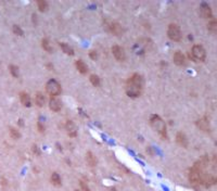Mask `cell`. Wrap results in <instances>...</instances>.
Masks as SVG:
<instances>
[{
  "mask_svg": "<svg viewBox=\"0 0 217 191\" xmlns=\"http://www.w3.org/2000/svg\"><path fill=\"white\" fill-rule=\"evenodd\" d=\"M143 87V78L139 74H134L126 85V93L131 98H137L141 95Z\"/></svg>",
  "mask_w": 217,
  "mask_h": 191,
  "instance_id": "obj_1",
  "label": "cell"
},
{
  "mask_svg": "<svg viewBox=\"0 0 217 191\" xmlns=\"http://www.w3.org/2000/svg\"><path fill=\"white\" fill-rule=\"evenodd\" d=\"M150 123H151V126L153 127L154 130H156L163 138H167L166 125H165L164 121L162 120L159 115H152V116H151Z\"/></svg>",
  "mask_w": 217,
  "mask_h": 191,
  "instance_id": "obj_2",
  "label": "cell"
},
{
  "mask_svg": "<svg viewBox=\"0 0 217 191\" xmlns=\"http://www.w3.org/2000/svg\"><path fill=\"white\" fill-rule=\"evenodd\" d=\"M191 57L195 62H203L206 58L205 49L201 45H194L191 49Z\"/></svg>",
  "mask_w": 217,
  "mask_h": 191,
  "instance_id": "obj_3",
  "label": "cell"
},
{
  "mask_svg": "<svg viewBox=\"0 0 217 191\" xmlns=\"http://www.w3.org/2000/svg\"><path fill=\"white\" fill-rule=\"evenodd\" d=\"M46 90L50 96L56 97V96L60 95L61 85L59 84L56 79H50V80H48V83L46 84Z\"/></svg>",
  "mask_w": 217,
  "mask_h": 191,
  "instance_id": "obj_4",
  "label": "cell"
},
{
  "mask_svg": "<svg viewBox=\"0 0 217 191\" xmlns=\"http://www.w3.org/2000/svg\"><path fill=\"white\" fill-rule=\"evenodd\" d=\"M167 36L169 37V39L174 40V41H179L181 39L180 28L176 24H171L167 28Z\"/></svg>",
  "mask_w": 217,
  "mask_h": 191,
  "instance_id": "obj_5",
  "label": "cell"
},
{
  "mask_svg": "<svg viewBox=\"0 0 217 191\" xmlns=\"http://www.w3.org/2000/svg\"><path fill=\"white\" fill-rule=\"evenodd\" d=\"M189 180H190V182H192L194 185H202L203 182H202L201 172L198 168H195V167H192L189 171Z\"/></svg>",
  "mask_w": 217,
  "mask_h": 191,
  "instance_id": "obj_6",
  "label": "cell"
},
{
  "mask_svg": "<svg viewBox=\"0 0 217 191\" xmlns=\"http://www.w3.org/2000/svg\"><path fill=\"white\" fill-rule=\"evenodd\" d=\"M112 53L115 57L116 60L118 61H125L126 59V53H125L124 48H122L121 46H113L112 47Z\"/></svg>",
  "mask_w": 217,
  "mask_h": 191,
  "instance_id": "obj_7",
  "label": "cell"
},
{
  "mask_svg": "<svg viewBox=\"0 0 217 191\" xmlns=\"http://www.w3.org/2000/svg\"><path fill=\"white\" fill-rule=\"evenodd\" d=\"M200 15L204 19H212L213 18V12L211 7L207 3H202L200 6Z\"/></svg>",
  "mask_w": 217,
  "mask_h": 191,
  "instance_id": "obj_8",
  "label": "cell"
},
{
  "mask_svg": "<svg viewBox=\"0 0 217 191\" xmlns=\"http://www.w3.org/2000/svg\"><path fill=\"white\" fill-rule=\"evenodd\" d=\"M197 126L199 127V128L201 129V130L205 131V133H210V131H211V124H210V121H208L206 117H202V118H200V120L197 122Z\"/></svg>",
  "mask_w": 217,
  "mask_h": 191,
  "instance_id": "obj_9",
  "label": "cell"
},
{
  "mask_svg": "<svg viewBox=\"0 0 217 191\" xmlns=\"http://www.w3.org/2000/svg\"><path fill=\"white\" fill-rule=\"evenodd\" d=\"M49 108H50L52 111L58 112V111H60L61 108H62V103H61V101L59 100L58 98L52 97V98L50 99V101H49Z\"/></svg>",
  "mask_w": 217,
  "mask_h": 191,
  "instance_id": "obj_10",
  "label": "cell"
},
{
  "mask_svg": "<svg viewBox=\"0 0 217 191\" xmlns=\"http://www.w3.org/2000/svg\"><path fill=\"white\" fill-rule=\"evenodd\" d=\"M110 31L113 35L115 36H121L123 33H124V29H123V26L121 24L116 22H113L110 24Z\"/></svg>",
  "mask_w": 217,
  "mask_h": 191,
  "instance_id": "obj_11",
  "label": "cell"
},
{
  "mask_svg": "<svg viewBox=\"0 0 217 191\" xmlns=\"http://www.w3.org/2000/svg\"><path fill=\"white\" fill-rule=\"evenodd\" d=\"M65 128L67 130V134H69L71 137H75L77 135V128H76L75 124H74L72 121H67L66 125H65Z\"/></svg>",
  "mask_w": 217,
  "mask_h": 191,
  "instance_id": "obj_12",
  "label": "cell"
},
{
  "mask_svg": "<svg viewBox=\"0 0 217 191\" xmlns=\"http://www.w3.org/2000/svg\"><path fill=\"white\" fill-rule=\"evenodd\" d=\"M176 140H177V142L181 147L184 148L188 147V139H187L186 135L184 133H178L177 136H176Z\"/></svg>",
  "mask_w": 217,
  "mask_h": 191,
  "instance_id": "obj_13",
  "label": "cell"
},
{
  "mask_svg": "<svg viewBox=\"0 0 217 191\" xmlns=\"http://www.w3.org/2000/svg\"><path fill=\"white\" fill-rule=\"evenodd\" d=\"M174 62L177 65H185V63H186L185 56L180 51H176L174 54Z\"/></svg>",
  "mask_w": 217,
  "mask_h": 191,
  "instance_id": "obj_14",
  "label": "cell"
},
{
  "mask_svg": "<svg viewBox=\"0 0 217 191\" xmlns=\"http://www.w3.org/2000/svg\"><path fill=\"white\" fill-rule=\"evenodd\" d=\"M20 98H21V102H22L23 105H25V107H31L32 105L31 98H29V96L27 95L26 92H21Z\"/></svg>",
  "mask_w": 217,
  "mask_h": 191,
  "instance_id": "obj_15",
  "label": "cell"
},
{
  "mask_svg": "<svg viewBox=\"0 0 217 191\" xmlns=\"http://www.w3.org/2000/svg\"><path fill=\"white\" fill-rule=\"evenodd\" d=\"M76 69L78 70V72L82 74H86L88 72V66L85 64V62H83L82 60H78L76 61Z\"/></svg>",
  "mask_w": 217,
  "mask_h": 191,
  "instance_id": "obj_16",
  "label": "cell"
},
{
  "mask_svg": "<svg viewBox=\"0 0 217 191\" xmlns=\"http://www.w3.org/2000/svg\"><path fill=\"white\" fill-rule=\"evenodd\" d=\"M60 47H61V49H62V51L64 52L65 54H69V56H73V54H74L73 48L70 47V45L65 44V42H61Z\"/></svg>",
  "mask_w": 217,
  "mask_h": 191,
  "instance_id": "obj_17",
  "label": "cell"
},
{
  "mask_svg": "<svg viewBox=\"0 0 217 191\" xmlns=\"http://www.w3.org/2000/svg\"><path fill=\"white\" fill-rule=\"evenodd\" d=\"M86 161L87 163H88V165H90V166H96V164H97V159H96V156L92 154V152H87L86 154Z\"/></svg>",
  "mask_w": 217,
  "mask_h": 191,
  "instance_id": "obj_18",
  "label": "cell"
},
{
  "mask_svg": "<svg viewBox=\"0 0 217 191\" xmlns=\"http://www.w3.org/2000/svg\"><path fill=\"white\" fill-rule=\"evenodd\" d=\"M50 180H51V184L54 185V186H61V178L59 176L58 173H53L50 177Z\"/></svg>",
  "mask_w": 217,
  "mask_h": 191,
  "instance_id": "obj_19",
  "label": "cell"
},
{
  "mask_svg": "<svg viewBox=\"0 0 217 191\" xmlns=\"http://www.w3.org/2000/svg\"><path fill=\"white\" fill-rule=\"evenodd\" d=\"M35 102H36V104H37L38 107H42V105L45 104V97H44V95H42V93H40V92L36 93V96H35Z\"/></svg>",
  "mask_w": 217,
  "mask_h": 191,
  "instance_id": "obj_20",
  "label": "cell"
},
{
  "mask_svg": "<svg viewBox=\"0 0 217 191\" xmlns=\"http://www.w3.org/2000/svg\"><path fill=\"white\" fill-rule=\"evenodd\" d=\"M41 46L47 52H52V50H53L52 46L50 45V42H49V40L47 39V38H44V39L41 40Z\"/></svg>",
  "mask_w": 217,
  "mask_h": 191,
  "instance_id": "obj_21",
  "label": "cell"
},
{
  "mask_svg": "<svg viewBox=\"0 0 217 191\" xmlns=\"http://www.w3.org/2000/svg\"><path fill=\"white\" fill-rule=\"evenodd\" d=\"M9 130H10V136H11L13 139H20L21 138V134L18 129L13 128V127H10Z\"/></svg>",
  "mask_w": 217,
  "mask_h": 191,
  "instance_id": "obj_22",
  "label": "cell"
},
{
  "mask_svg": "<svg viewBox=\"0 0 217 191\" xmlns=\"http://www.w3.org/2000/svg\"><path fill=\"white\" fill-rule=\"evenodd\" d=\"M207 28L210 32H212V33H216L217 31V22L215 20H212L210 23L207 24Z\"/></svg>",
  "mask_w": 217,
  "mask_h": 191,
  "instance_id": "obj_23",
  "label": "cell"
},
{
  "mask_svg": "<svg viewBox=\"0 0 217 191\" xmlns=\"http://www.w3.org/2000/svg\"><path fill=\"white\" fill-rule=\"evenodd\" d=\"M37 6H38V9H39L40 11H47V9H48V2H47V1H44V0L38 1Z\"/></svg>",
  "mask_w": 217,
  "mask_h": 191,
  "instance_id": "obj_24",
  "label": "cell"
},
{
  "mask_svg": "<svg viewBox=\"0 0 217 191\" xmlns=\"http://www.w3.org/2000/svg\"><path fill=\"white\" fill-rule=\"evenodd\" d=\"M89 79H90L91 84H92L95 87H98V86H99V85H100V78L98 77L97 75H91Z\"/></svg>",
  "mask_w": 217,
  "mask_h": 191,
  "instance_id": "obj_25",
  "label": "cell"
},
{
  "mask_svg": "<svg viewBox=\"0 0 217 191\" xmlns=\"http://www.w3.org/2000/svg\"><path fill=\"white\" fill-rule=\"evenodd\" d=\"M9 70H10V73L12 74V76L18 77L19 76V67L18 66H15V65H10Z\"/></svg>",
  "mask_w": 217,
  "mask_h": 191,
  "instance_id": "obj_26",
  "label": "cell"
},
{
  "mask_svg": "<svg viewBox=\"0 0 217 191\" xmlns=\"http://www.w3.org/2000/svg\"><path fill=\"white\" fill-rule=\"evenodd\" d=\"M13 33L15 34V35H18V36H23L24 35V32H23V29L21 28L19 25H13Z\"/></svg>",
  "mask_w": 217,
  "mask_h": 191,
  "instance_id": "obj_27",
  "label": "cell"
},
{
  "mask_svg": "<svg viewBox=\"0 0 217 191\" xmlns=\"http://www.w3.org/2000/svg\"><path fill=\"white\" fill-rule=\"evenodd\" d=\"M80 187H82V189H83L84 191H90V189H89L88 185H87L85 181H80Z\"/></svg>",
  "mask_w": 217,
  "mask_h": 191,
  "instance_id": "obj_28",
  "label": "cell"
},
{
  "mask_svg": "<svg viewBox=\"0 0 217 191\" xmlns=\"http://www.w3.org/2000/svg\"><path fill=\"white\" fill-rule=\"evenodd\" d=\"M38 128H39L40 133H44V131H45V126H42V124L40 122L38 123Z\"/></svg>",
  "mask_w": 217,
  "mask_h": 191,
  "instance_id": "obj_29",
  "label": "cell"
},
{
  "mask_svg": "<svg viewBox=\"0 0 217 191\" xmlns=\"http://www.w3.org/2000/svg\"><path fill=\"white\" fill-rule=\"evenodd\" d=\"M90 57H91V59L96 60V59H97V53H96L95 51H90Z\"/></svg>",
  "mask_w": 217,
  "mask_h": 191,
  "instance_id": "obj_30",
  "label": "cell"
},
{
  "mask_svg": "<svg viewBox=\"0 0 217 191\" xmlns=\"http://www.w3.org/2000/svg\"><path fill=\"white\" fill-rule=\"evenodd\" d=\"M75 191H78V190H75Z\"/></svg>",
  "mask_w": 217,
  "mask_h": 191,
  "instance_id": "obj_31",
  "label": "cell"
}]
</instances>
